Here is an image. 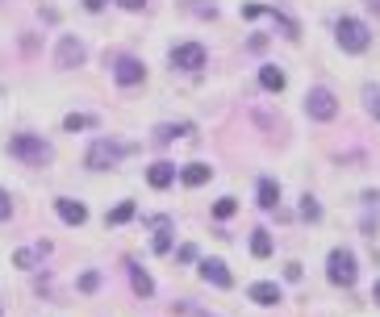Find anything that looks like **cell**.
<instances>
[{"label":"cell","mask_w":380,"mask_h":317,"mask_svg":"<svg viewBox=\"0 0 380 317\" xmlns=\"http://www.w3.org/2000/svg\"><path fill=\"white\" fill-rule=\"evenodd\" d=\"M13 217V201H8V192L0 188V222H8Z\"/></svg>","instance_id":"obj_27"},{"label":"cell","mask_w":380,"mask_h":317,"mask_svg":"<svg viewBox=\"0 0 380 317\" xmlns=\"http://www.w3.org/2000/svg\"><path fill=\"white\" fill-rule=\"evenodd\" d=\"M364 104H368V113L380 121V88H376V84H368V88H364Z\"/></svg>","instance_id":"obj_24"},{"label":"cell","mask_w":380,"mask_h":317,"mask_svg":"<svg viewBox=\"0 0 380 317\" xmlns=\"http://www.w3.org/2000/svg\"><path fill=\"white\" fill-rule=\"evenodd\" d=\"M155 229H159V234H155L150 246H155V255H167V251H172V222H167V217H155Z\"/></svg>","instance_id":"obj_17"},{"label":"cell","mask_w":380,"mask_h":317,"mask_svg":"<svg viewBox=\"0 0 380 317\" xmlns=\"http://www.w3.org/2000/svg\"><path fill=\"white\" fill-rule=\"evenodd\" d=\"M84 59H88V50H84V42H80V38H71V34H67V38L59 42V50H54V63H59L63 71H71V67H80Z\"/></svg>","instance_id":"obj_7"},{"label":"cell","mask_w":380,"mask_h":317,"mask_svg":"<svg viewBox=\"0 0 380 317\" xmlns=\"http://www.w3.org/2000/svg\"><path fill=\"white\" fill-rule=\"evenodd\" d=\"M113 80H117L121 88H134V84H143V80H146V67L138 63V59H130V54H126V59H117V63H113Z\"/></svg>","instance_id":"obj_8"},{"label":"cell","mask_w":380,"mask_h":317,"mask_svg":"<svg viewBox=\"0 0 380 317\" xmlns=\"http://www.w3.org/2000/svg\"><path fill=\"white\" fill-rule=\"evenodd\" d=\"M126 268H130V284H134V292H138L143 301H146V297H155V280H150V275H146L138 263H134V259H130Z\"/></svg>","instance_id":"obj_14"},{"label":"cell","mask_w":380,"mask_h":317,"mask_svg":"<svg viewBox=\"0 0 380 317\" xmlns=\"http://www.w3.org/2000/svg\"><path fill=\"white\" fill-rule=\"evenodd\" d=\"M251 255H255V259H268V255H272V234H268V229H255V234H251Z\"/></svg>","instance_id":"obj_20"},{"label":"cell","mask_w":380,"mask_h":317,"mask_svg":"<svg viewBox=\"0 0 380 317\" xmlns=\"http://www.w3.org/2000/svg\"><path fill=\"white\" fill-rule=\"evenodd\" d=\"M47 255H50V242H34V246H21V251L13 255V268H25V272H30V268H38V263H42Z\"/></svg>","instance_id":"obj_11"},{"label":"cell","mask_w":380,"mask_h":317,"mask_svg":"<svg viewBox=\"0 0 380 317\" xmlns=\"http://www.w3.org/2000/svg\"><path fill=\"white\" fill-rule=\"evenodd\" d=\"M0 313H4V309H0Z\"/></svg>","instance_id":"obj_34"},{"label":"cell","mask_w":380,"mask_h":317,"mask_svg":"<svg viewBox=\"0 0 380 317\" xmlns=\"http://www.w3.org/2000/svg\"><path fill=\"white\" fill-rule=\"evenodd\" d=\"M172 180H176V163H150V172H146V184L150 188H172Z\"/></svg>","instance_id":"obj_13"},{"label":"cell","mask_w":380,"mask_h":317,"mask_svg":"<svg viewBox=\"0 0 380 317\" xmlns=\"http://www.w3.org/2000/svg\"><path fill=\"white\" fill-rule=\"evenodd\" d=\"M121 155H126L121 142H113V138H96L93 146H88V155H84V163H88L93 172H109V167L121 163Z\"/></svg>","instance_id":"obj_4"},{"label":"cell","mask_w":380,"mask_h":317,"mask_svg":"<svg viewBox=\"0 0 380 317\" xmlns=\"http://www.w3.org/2000/svg\"><path fill=\"white\" fill-rule=\"evenodd\" d=\"M96 288H100V275H96V272H84V275H80V292H84V297H88V292H96Z\"/></svg>","instance_id":"obj_26"},{"label":"cell","mask_w":380,"mask_h":317,"mask_svg":"<svg viewBox=\"0 0 380 317\" xmlns=\"http://www.w3.org/2000/svg\"><path fill=\"white\" fill-rule=\"evenodd\" d=\"M285 280H301V263H288V268H285Z\"/></svg>","instance_id":"obj_28"},{"label":"cell","mask_w":380,"mask_h":317,"mask_svg":"<svg viewBox=\"0 0 380 317\" xmlns=\"http://www.w3.org/2000/svg\"><path fill=\"white\" fill-rule=\"evenodd\" d=\"M84 8H88V13H100V8H105V0H84Z\"/></svg>","instance_id":"obj_30"},{"label":"cell","mask_w":380,"mask_h":317,"mask_svg":"<svg viewBox=\"0 0 380 317\" xmlns=\"http://www.w3.org/2000/svg\"><path fill=\"white\" fill-rule=\"evenodd\" d=\"M176 134H189V126H159V130H155V142H172Z\"/></svg>","instance_id":"obj_25"},{"label":"cell","mask_w":380,"mask_h":317,"mask_svg":"<svg viewBox=\"0 0 380 317\" xmlns=\"http://www.w3.org/2000/svg\"><path fill=\"white\" fill-rule=\"evenodd\" d=\"M247 297H251L255 305H276V301H280V284L259 280V284H251V288H247Z\"/></svg>","instance_id":"obj_12"},{"label":"cell","mask_w":380,"mask_h":317,"mask_svg":"<svg viewBox=\"0 0 380 317\" xmlns=\"http://www.w3.org/2000/svg\"><path fill=\"white\" fill-rule=\"evenodd\" d=\"M326 275H331L334 288H351V284H355V275H360L355 255H351L347 246H334L331 255H326Z\"/></svg>","instance_id":"obj_3"},{"label":"cell","mask_w":380,"mask_h":317,"mask_svg":"<svg viewBox=\"0 0 380 317\" xmlns=\"http://www.w3.org/2000/svg\"><path fill=\"white\" fill-rule=\"evenodd\" d=\"M8 155L30 163V167H42V163H50V142H42L38 134H17L8 142Z\"/></svg>","instance_id":"obj_2"},{"label":"cell","mask_w":380,"mask_h":317,"mask_svg":"<svg viewBox=\"0 0 380 317\" xmlns=\"http://www.w3.org/2000/svg\"><path fill=\"white\" fill-rule=\"evenodd\" d=\"M259 88L263 92H280L285 88V71H280V67H259Z\"/></svg>","instance_id":"obj_18"},{"label":"cell","mask_w":380,"mask_h":317,"mask_svg":"<svg viewBox=\"0 0 380 317\" xmlns=\"http://www.w3.org/2000/svg\"><path fill=\"white\" fill-rule=\"evenodd\" d=\"M372 301H376V305H380V280H376V288H372Z\"/></svg>","instance_id":"obj_32"},{"label":"cell","mask_w":380,"mask_h":317,"mask_svg":"<svg viewBox=\"0 0 380 317\" xmlns=\"http://www.w3.org/2000/svg\"><path fill=\"white\" fill-rule=\"evenodd\" d=\"M117 4H121V8H130V13H134V8H143L146 0H117Z\"/></svg>","instance_id":"obj_29"},{"label":"cell","mask_w":380,"mask_h":317,"mask_svg":"<svg viewBox=\"0 0 380 317\" xmlns=\"http://www.w3.org/2000/svg\"><path fill=\"white\" fill-rule=\"evenodd\" d=\"M301 217H305V222H322V205H318L309 192L301 196Z\"/></svg>","instance_id":"obj_21"},{"label":"cell","mask_w":380,"mask_h":317,"mask_svg":"<svg viewBox=\"0 0 380 317\" xmlns=\"http://www.w3.org/2000/svg\"><path fill=\"white\" fill-rule=\"evenodd\" d=\"M364 4H368V8H372V13H380V0H364Z\"/></svg>","instance_id":"obj_31"},{"label":"cell","mask_w":380,"mask_h":317,"mask_svg":"<svg viewBox=\"0 0 380 317\" xmlns=\"http://www.w3.org/2000/svg\"><path fill=\"white\" fill-rule=\"evenodd\" d=\"M54 213H59L67 226H84V222H88V205H84V201H71V196H59V201H54Z\"/></svg>","instance_id":"obj_9"},{"label":"cell","mask_w":380,"mask_h":317,"mask_svg":"<svg viewBox=\"0 0 380 317\" xmlns=\"http://www.w3.org/2000/svg\"><path fill=\"white\" fill-rule=\"evenodd\" d=\"M172 67H180V71H201L205 63H209V54H205V46L201 42H184V46H172Z\"/></svg>","instance_id":"obj_6"},{"label":"cell","mask_w":380,"mask_h":317,"mask_svg":"<svg viewBox=\"0 0 380 317\" xmlns=\"http://www.w3.org/2000/svg\"><path fill=\"white\" fill-rule=\"evenodd\" d=\"M209 176H213V167H209V163H189V167H180V180L189 184V188L209 184Z\"/></svg>","instance_id":"obj_15"},{"label":"cell","mask_w":380,"mask_h":317,"mask_svg":"<svg viewBox=\"0 0 380 317\" xmlns=\"http://www.w3.org/2000/svg\"><path fill=\"white\" fill-rule=\"evenodd\" d=\"M201 280L213 284V288H230V284H234V275L226 272L222 259H201Z\"/></svg>","instance_id":"obj_10"},{"label":"cell","mask_w":380,"mask_h":317,"mask_svg":"<svg viewBox=\"0 0 380 317\" xmlns=\"http://www.w3.org/2000/svg\"><path fill=\"white\" fill-rule=\"evenodd\" d=\"M134 213H138V205H134V201H121V205H117V209H113V213L105 217V226H126V222H130Z\"/></svg>","instance_id":"obj_19"},{"label":"cell","mask_w":380,"mask_h":317,"mask_svg":"<svg viewBox=\"0 0 380 317\" xmlns=\"http://www.w3.org/2000/svg\"><path fill=\"white\" fill-rule=\"evenodd\" d=\"M276 205H280V184L263 176L259 180V209H276Z\"/></svg>","instance_id":"obj_16"},{"label":"cell","mask_w":380,"mask_h":317,"mask_svg":"<svg viewBox=\"0 0 380 317\" xmlns=\"http://www.w3.org/2000/svg\"><path fill=\"white\" fill-rule=\"evenodd\" d=\"M192 317H209V313H192Z\"/></svg>","instance_id":"obj_33"},{"label":"cell","mask_w":380,"mask_h":317,"mask_svg":"<svg viewBox=\"0 0 380 317\" xmlns=\"http://www.w3.org/2000/svg\"><path fill=\"white\" fill-rule=\"evenodd\" d=\"M234 213H238V201H234V196H222V201L213 205V217H218V222H226V217H234Z\"/></svg>","instance_id":"obj_23"},{"label":"cell","mask_w":380,"mask_h":317,"mask_svg":"<svg viewBox=\"0 0 380 317\" xmlns=\"http://www.w3.org/2000/svg\"><path fill=\"white\" fill-rule=\"evenodd\" d=\"M305 113L314 117V121H334L338 117V100H334L331 88H309L305 96Z\"/></svg>","instance_id":"obj_5"},{"label":"cell","mask_w":380,"mask_h":317,"mask_svg":"<svg viewBox=\"0 0 380 317\" xmlns=\"http://www.w3.org/2000/svg\"><path fill=\"white\" fill-rule=\"evenodd\" d=\"M334 38H338V46H343L347 54H364V50L372 46V30H368L360 17H338V21H334Z\"/></svg>","instance_id":"obj_1"},{"label":"cell","mask_w":380,"mask_h":317,"mask_svg":"<svg viewBox=\"0 0 380 317\" xmlns=\"http://www.w3.org/2000/svg\"><path fill=\"white\" fill-rule=\"evenodd\" d=\"M88 126H96V121H93V117H84V113H67V117H63V130H67V134L88 130Z\"/></svg>","instance_id":"obj_22"}]
</instances>
